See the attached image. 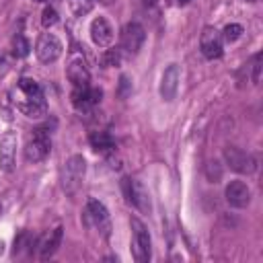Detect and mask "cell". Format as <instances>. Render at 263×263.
<instances>
[{
	"mask_svg": "<svg viewBox=\"0 0 263 263\" xmlns=\"http://www.w3.org/2000/svg\"><path fill=\"white\" fill-rule=\"evenodd\" d=\"M66 76H68V80L72 82L74 88H84V86H88V82H90V72H88L84 60L78 58V55L70 60V64H68V68H66Z\"/></svg>",
	"mask_w": 263,
	"mask_h": 263,
	"instance_id": "cell-13",
	"label": "cell"
},
{
	"mask_svg": "<svg viewBox=\"0 0 263 263\" xmlns=\"http://www.w3.org/2000/svg\"><path fill=\"white\" fill-rule=\"evenodd\" d=\"M101 64L105 68H113L121 64V49H105L101 55Z\"/></svg>",
	"mask_w": 263,
	"mask_h": 263,
	"instance_id": "cell-21",
	"label": "cell"
},
{
	"mask_svg": "<svg viewBox=\"0 0 263 263\" xmlns=\"http://www.w3.org/2000/svg\"><path fill=\"white\" fill-rule=\"evenodd\" d=\"M16 132L8 129L4 132L2 140H0V168L4 173H10L14 168V154H16Z\"/></svg>",
	"mask_w": 263,
	"mask_h": 263,
	"instance_id": "cell-10",
	"label": "cell"
},
{
	"mask_svg": "<svg viewBox=\"0 0 263 263\" xmlns=\"http://www.w3.org/2000/svg\"><path fill=\"white\" fill-rule=\"evenodd\" d=\"M191 0H177V4H181V6H185V4H189Z\"/></svg>",
	"mask_w": 263,
	"mask_h": 263,
	"instance_id": "cell-29",
	"label": "cell"
},
{
	"mask_svg": "<svg viewBox=\"0 0 263 263\" xmlns=\"http://www.w3.org/2000/svg\"><path fill=\"white\" fill-rule=\"evenodd\" d=\"M123 191H125V197L132 205H136L144 214L150 212V195L138 179H123Z\"/></svg>",
	"mask_w": 263,
	"mask_h": 263,
	"instance_id": "cell-8",
	"label": "cell"
},
{
	"mask_svg": "<svg viewBox=\"0 0 263 263\" xmlns=\"http://www.w3.org/2000/svg\"><path fill=\"white\" fill-rule=\"evenodd\" d=\"M16 109L25 115V117H31V119H39L45 115V103H35V101H14Z\"/></svg>",
	"mask_w": 263,
	"mask_h": 263,
	"instance_id": "cell-18",
	"label": "cell"
},
{
	"mask_svg": "<svg viewBox=\"0 0 263 263\" xmlns=\"http://www.w3.org/2000/svg\"><path fill=\"white\" fill-rule=\"evenodd\" d=\"M261 51H257L253 58H251V82L253 84H259V80H261Z\"/></svg>",
	"mask_w": 263,
	"mask_h": 263,
	"instance_id": "cell-24",
	"label": "cell"
},
{
	"mask_svg": "<svg viewBox=\"0 0 263 263\" xmlns=\"http://www.w3.org/2000/svg\"><path fill=\"white\" fill-rule=\"evenodd\" d=\"M99 2H101V4H111L113 0H99Z\"/></svg>",
	"mask_w": 263,
	"mask_h": 263,
	"instance_id": "cell-30",
	"label": "cell"
},
{
	"mask_svg": "<svg viewBox=\"0 0 263 263\" xmlns=\"http://www.w3.org/2000/svg\"><path fill=\"white\" fill-rule=\"evenodd\" d=\"M86 216H88V220H90L99 230H105V234H107V230H109V212H107V208H105L99 199L90 197V199L86 201Z\"/></svg>",
	"mask_w": 263,
	"mask_h": 263,
	"instance_id": "cell-15",
	"label": "cell"
},
{
	"mask_svg": "<svg viewBox=\"0 0 263 263\" xmlns=\"http://www.w3.org/2000/svg\"><path fill=\"white\" fill-rule=\"evenodd\" d=\"M0 212H2V205H0Z\"/></svg>",
	"mask_w": 263,
	"mask_h": 263,
	"instance_id": "cell-33",
	"label": "cell"
},
{
	"mask_svg": "<svg viewBox=\"0 0 263 263\" xmlns=\"http://www.w3.org/2000/svg\"><path fill=\"white\" fill-rule=\"evenodd\" d=\"M90 37L99 47H109L113 43V27L105 16H99L90 23Z\"/></svg>",
	"mask_w": 263,
	"mask_h": 263,
	"instance_id": "cell-14",
	"label": "cell"
},
{
	"mask_svg": "<svg viewBox=\"0 0 263 263\" xmlns=\"http://www.w3.org/2000/svg\"><path fill=\"white\" fill-rule=\"evenodd\" d=\"M39 2H49V0H39Z\"/></svg>",
	"mask_w": 263,
	"mask_h": 263,
	"instance_id": "cell-32",
	"label": "cell"
},
{
	"mask_svg": "<svg viewBox=\"0 0 263 263\" xmlns=\"http://www.w3.org/2000/svg\"><path fill=\"white\" fill-rule=\"evenodd\" d=\"M62 41L53 33H43L35 45V55L43 64H53L62 55Z\"/></svg>",
	"mask_w": 263,
	"mask_h": 263,
	"instance_id": "cell-5",
	"label": "cell"
},
{
	"mask_svg": "<svg viewBox=\"0 0 263 263\" xmlns=\"http://www.w3.org/2000/svg\"><path fill=\"white\" fill-rule=\"evenodd\" d=\"M101 97H103V90L88 84L84 88H74V92H72V105L78 111L86 113V111H90L92 107H97L101 103Z\"/></svg>",
	"mask_w": 263,
	"mask_h": 263,
	"instance_id": "cell-9",
	"label": "cell"
},
{
	"mask_svg": "<svg viewBox=\"0 0 263 263\" xmlns=\"http://www.w3.org/2000/svg\"><path fill=\"white\" fill-rule=\"evenodd\" d=\"M60 245H62V226L53 228L47 236H43V240L39 242V257L41 259H49L58 251Z\"/></svg>",
	"mask_w": 263,
	"mask_h": 263,
	"instance_id": "cell-16",
	"label": "cell"
},
{
	"mask_svg": "<svg viewBox=\"0 0 263 263\" xmlns=\"http://www.w3.org/2000/svg\"><path fill=\"white\" fill-rule=\"evenodd\" d=\"M224 160L232 171H236L240 175H251L257 168V160L249 152H245L240 148H234V146H228L224 150Z\"/></svg>",
	"mask_w": 263,
	"mask_h": 263,
	"instance_id": "cell-4",
	"label": "cell"
},
{
	"mask_svg": "<svg viewBox=\"0 0 263 263\" xmlns=\"http://www.w3.org/2000/svg\"><path fill=\"white\" fill-rule=\"evenodd\" d=\"M179 80H181V68H179V64H171L160 78V97L164 101H173L177 97Z\"/></svg>",
	"mask_w": 263,
	"mask_h": 263,
	"instance_id": "cell-12",
	"label": "cell"
},
{
	"mask_svg": "<svg viewBox=\"0 0 263 263\" xmlns=\"http://www.w3.org/2000/svg\"><path fill=\"white\" fill-rule=\"evenodd\" d=\"M224 195H226L228 205L238 208V210L240 208H247L251 203V189H249V185L245 181H230L226 185Z\"/></svg>",
	"mask_w": 263,
	"mask_h": 263,
	"instance_id": "cell-11",
	"label": "cell"
},
{
	"mask_svg": "<svg viewBox=\"0 0 263 263\" xmlns=\"http://www.w3.org/2000/svg\"><path fill=\"white\" fill-rule=\"evenodd\" d=\"M129 224H132V232H134V236H132V253H134V259L138 263H146V261H150V251H152L150 232L144 226V222L138 220V218H132Z\"/></svg>",
	"mask_w": 263,
	"mask_h": 263,
	"instance_id": "cell-2",
	"label": "cell"
},
{
	"mask_svg": "<svg viewBox=\"0 0 263 263\" xmlns=\"http://www.w3.org/2000/svg\"><path fill=\"white\" fill-rule=\"evenodd\" d=\"M55 23H58V10H55L53 6H45L43 12H41V25H43L45 29H49V27H53Z\"/></svg>",
	"mask_w": 263,
	"mask_h": 263,
	"instance_id": "cell-25",
	"label": "cell"
},
{
	"mask_svg": "<svg viewBox=\"0 0 263 263\" xmlns=\"http://www.w3.org/2000/svg\"><path fill=\"white\" fill-rule=\"evenodd\" d=\"M129 90H132V82L127 80V76H121V80H119V97L125 99Z\"/></svg>",
	"mask_w": 263,
	"mask_h": 263,
	"instance_id": "cell-27",
	"label": "cell"
},
{
	"mask_svg": "<svg viewBox=\"0 0 263 263\" xmlns=\"http://www.w3.org/2000/svg\"><path fill=\"white\" fill-rule=\"evenodd\" d=\"M51 150V140L49 134L45 129H35V136L29 140V144L25 146V158L29 162H41L47 158Z\"/></svg>",
	"mask_w": 263,
	"mask_h": 263,
	"instance_id": "cell-3",
	"label": "cell"
},
{
	"mask_svg": "<svg viewBox=\"0 0 263 263\" xmlns=\"http://www.w3.org/2000/svg\"><path fill=\"white\" fill-rule=\"evenodd\" d=\"M29 49H31V47H29V41L18 33V35L14 37V43H12V53H14L16 58H25V55L29 53Z\"/></svg>",
	"mask_w": 263,
	"mask_h": 263,
	"instance_id": "cell-23",
	"label": "cell"
},
{
	"mask_svg": "<svg viewBox=\"0 0 263 263\" xmlns=\"http://www.w3.org/2000/svg\"><path fill=\"white\" fill-rule=\"evenodd\" d=\"M84 173H86V160L80 156V154H74L70 156L66 162H64V168H62V187L68 195H76L80 185H82V179H84Z\"/></svg>",
	"mask_w": 263,
	"mask_h": 263,
	"instance_id": "cell-1",
	"label": "cell"
},
{
	"mask_svg": "<svg viewBox=\"0 0 263 263\" xmlns=\"http://www.w3.org/2000/svg\"><path fill=\"white\" fill-rule=\"evenodd\" d=\"M146 41V31L140 23H127L121 29V49L129 55H136Z\"/></svg>",
	"mask_w": 263,
	"mask_h": 263,
	"instance_id": "cell-6",
	"label": "cell"
},
{
	"mask_svg": "<svg viewBox=\"0 0 263 263\" xmlns=\"http://www.w3.org/2000/svg\"><path fill=\"white\" fill-rule=\"evenodd\" d=\"M158 2H160V0H144V4H146L148 8H156V6H158Z\"/></svg>",
	"mask_w": 263,
	"mask_h": 263,
	"instance_id": "cell-28",
	"label": "cell"
},
{
	"mask_svg": "<svg viewBox=\"0 0 263 263\" xmlns=\"http://www.w3.org/2000/svg\"><path fill=\"white\" fill-rule=\"evenodd\" d=\"M18 92L23 95L25 101H35V103H45L41 86L33 78H21L18 80Z\"/></svg>",
	"mask_w": 263,
	"mask_h": 263,
	"instance_id": "cell-17",
	"label": "cell"
},
{
	"mask_svg": "<svg viewBox=\"0 0 263 263\" xmlns=\"http://www.w3.org/2000/svg\"><path fill=\"white\" fill-rule=\"evenodd\" d=\"M245 2H257V0H245Z\"/></svg>",
	"mask_w": 263,
	"mask_h": 263,
	"instance_id": "cell-31",
	"label": "cell"
},
{
	"mask_svg": "<svg viewBox=\"0 0 263 263\" xmlns=\"http://www.w3.org/2000/svg\"><path fill=\"white\" fill-rule=\"evenodd\" d=\"M68 6H70L74 16H84V14H88L92 10L95 0H68Z\"/></svg>",
	"mask_w": 263,
	"mask_h": 263,
	"instance_id": "cell-20",
	"label": "cell"
},
{
	"mask_svg": "<svg viewBox=\"0 0 263 263\" xmlns=\"http://www.w3.org/2000/svg\"><path fill=\"white\" fill-rule=\"evenodd\" d=\"M245 33V29H242V25H238V23H232V25H226L224 27V31H222V39H226V41H236V39H240V35Z\"/></svg>",
	"mask_w": 263,
	"mask_h": 263,
	"instance_id": "cell-22",
	"label": "cell"
},
{
	"mask_svg": "<svg viewBox=\"0 0 263 263\" xmlns=\"http://www.w3.org/2000/svg\"><path fill=\"white\" fill-rule=\"evenodd\" d=\"M199 47H201V53L208 58V60H218L222 58L224 53V39H222V33L214 27H205L201 31V39H199Z\"/></svg>",
	"mask_w": 263,
	"mask_h": 263,
	"instance_id": "cell-7",
	"label": "cell"
},
{
	"mask_svg": "<svg viewBox=\"0 0 263 263\" xmlns=\"http://www.w3.org/2000/svg\"><path fill=\"white\" fill-rule=\"evenodd\" d=\"M205 175H208V179H210L212 183L220 181V177H222V166H220V162H218V160H210V162L205 164Z\"/></svg>",
	"mask_w": 263,
	"mask_h": 263,
	"instance_id": "cell-26",
	"label": "cell"
},
{
	"mask_svg": "<svg viewBox=\"0 0 263 263\" xmlns=\"http://www.w3.org/2000/svg\"><path fill=\"white\" fill-rule=\"evenodd\" d=\"M90 146L97 150V152H111V150H115V140L107 134V132H92L90 134Z\"/></svg>",
	"mask_w": 263,
	"mask_h": 263,
	"instance_id": "cell-19",
	"label": "cell"
}]
</instances>
